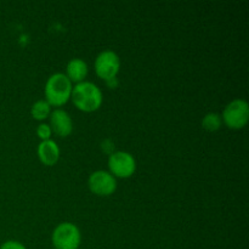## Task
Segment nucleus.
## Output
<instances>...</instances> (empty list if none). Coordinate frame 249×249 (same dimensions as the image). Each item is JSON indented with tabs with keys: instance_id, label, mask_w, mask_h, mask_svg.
Segmentation results:
<instances>
[{
	"instance_id": "nucleus-9",
	"label": "nucleus",
	"mask_w": 249,
	"mask_h": 249,
	"mask_svg": "<svg viewBox=\"0 0 249 249\" xmlns=\"http://www.w3.org/2000/svg\"><path fill=\"white\" fill-rule=\"evenodd\" d=\"M36 153H38L39 160L43 163L44 165L48 167H53L60 160V147L57 143L53 140H46L41 141L36 148Z\"/></svg>"
},
{
	"instance_id": "nucleus-3",
	"label": "nucleus",
	"mask_w": 249,
	"mask_h": 249,
	"mask_svg": "<svg viewBox=\"0 0 249 249\" xmlns=\"http://www.w3.org/2000/svg\"><path fill=\"white\" fill-rule=\"evenodd\" d=\"M249 106L248 102L242 99H236L226 105L221 114V121L228 128L233 130L243 129L248 123Z\"/></svg>"
},
{
	"instance_id": "nucleus-2",
	"label": "nucleus",
	"mask_w": 249,
	"mask_h": 249,
	"mask_svg": "<svg viewBox=\"0 0 249 249\" xmlns=\"http://www.w3.org/2000/svg\"><path fill=\"white\" fill-rule=\"evenodd\" d=\"M72 90V83L66 77L65 73H55L50 75L45 83V101L50 106H63L71 99Z\"/></svg>"
},
{
	"instance_id": "nucleus-7",
	"label": "nucleus",
	"mask_w": 249,
	"mask_h": 249,
	"mask_svg": "<svg viewBox=\"0 0 249 249\" xmlns=\"http://www.w3.org/2000/svg\"><path fill=\"white\" fill-rule=\"evenodd\" d=\"M89 190L100 197H107L114 194L117 190V180L109 172L97 170L89 177L88 180Z\"/></svg>"
},
{
	"instance_id": "nucleus-4",
	"label": "nucleus",
	"mask_w": 249,
	"mask_h": 249,
	"mask_svg": "<svg viewBox=\"0 0 249 249\" xmlns=\"http://www.w3.org/2000/svg\"><path fill=\"white\" fill-rule=\"evenodd\" d=\"M51 242L55 249H78L82 242V235L77 225L61 223L51 235Z\"/></svg>"
},
{
	"instance_id": "nucleus-12",
	"label": "nucleus",
	"mask_w": 249,
	"mask_h": 249,
	"mask_svg": "<svg viewBox=\"0 0 249 249\" xmlns=\"http://www.w3.org/2000/svg\"><path fill=\"white\" fill-rule=\"evenodd\" d=\"M223 121H221L220 114L215 113V112H211V113H207L206 116L202 119V128L204 130L209 131V133H213L220 129Z\"/></svg>"
},
{
	"instance_id": "nucleus-5",
	"label": "nucleus",
	"mask_w": 249,
	"mask_h": 249,
	"mask_svg": "<svg viewBox=\"0 0 249 249\" xmlns=\"http://www.w3.org/2000/svg\"><path fill=\"white\" fill-rule=\"evenodd\" d=\"M95 73L100 79L111 80L116 79L117 74L121 70V58L114 51L105 50L97 55L94 63Z\"/></svg>"
},
{
	"instance_id": "nucleus-6",
	"label": "nucleus",
	"mask_w": 249,
	"mask_h": 249,
	"mask_svg": "<svg viewBox=\"0 0 249 249\" xmlns=\"http://www.w3.org/2000/svg\"><path fill=\"white\" fill-rule=\"evenodd\" d=\"M109 173L114 178L128 179L133 177L136 170V160L129 152L117 151L113 152L108 158Z\"/></svg>"
},
{
	"instance_id": "nucleus-1",
	"label": "nucleus",
	"mask_w": 249,
	"mask_h": 249,
	"mask_svg": "<svg viewBox=\"0 0 249 249\" xmlns=\"http://www.w3.org/2000/svg\"><path fill=\"white\" fill-rule=\"evenodd\" d=\"M73 104L79 111L91 113L101 107L104 97L97 85L91 82H82L75 84L71 95Z\"/></svg>"
},
{
	"instance_id": "nucleus-14",
	"label": "nucleus",
	"mask_w": 249,
	"mask_h": 249,
	"mask_svg": "<svg viewBox=\"0 0 249 249\" xmlns=\"http://www.w3.org/2000/svg\"><path fill=\"white\" fill-rule=\"evenodd\" d=\"M0 249H27L26 246L18 241H6L0 246Z\"/></svg>"
},
{
	"instance_id": "nucleus-8",
	"label": "nucleus",
	"mask_w": 249,
	"mask_h": 249,
	"mask_svg": "<svg viewBox=\"0 0 249 249\" xmlns=\"http://www.w3.org/2000/svg\"><path fill=\"white\" fill-rule=\"evenodd\" d=\"M50 128L60 138H67L73 131V122L65 109L56 108L50 113Z\"/></svg>"
},
{
	"instance_id": "nucleus-11",
	"label": "nucleus",
	"mask_w": 249,
	"mask_h": 249,
	"mask_svg": "<svg viewBox=\"0 0 249 249\" xmlns=\"http://www.w3.org/2000/svg\"><path fill=\"white\" fill-rule=\"evenodd\" d=\"M50 113L51 106L45 100H38V101L32 105L31 114L33 117V119H36V121H45L48 117H50Z\"/></svg>"
},
{
	"instance_id": "nucleus-13",
	"label": "nucleus",
	"mask_w": 249,
	"mask_h": 249,
	"mask_svg": "<svg viewBox=\"0 0 249 249\" xmlns=\"http://www.w3.org/2000/svg\"><path fill=\"white\" fill-rule=\"evenodd\" d=\"M36 135H38V138L40 139L41 141L50 140L51 135H53V130H51L50 125L41 123L39 124L38 128H36Z\"/></svg>"
},
{
	"instance_id": "nucleus-10",
	"label": "nucleus",
	"mask_w": 249,
	"mask_h": 249,
	"mask_svg": "<svg viewBox=\"0 0 249 249\" xmlns=\"http://www.w3.org/2000/svg\"><path fill=\"white\" fill-rule=\"evenodd\" d=\"M89 68H88L87 62L82 58H72L70 62L67 63L66 67V77L70 79V82L79 84V83L85 82Z\"/></svg>"
}]
</instances>
